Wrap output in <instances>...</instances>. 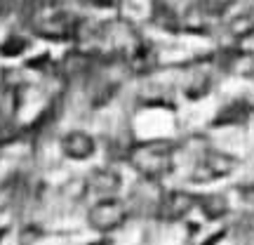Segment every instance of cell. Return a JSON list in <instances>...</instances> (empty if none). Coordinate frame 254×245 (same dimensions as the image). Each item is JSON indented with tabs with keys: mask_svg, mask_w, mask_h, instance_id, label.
Instances as JSON below:
<instances>
[{
	"mask_svg": "<svg viewBox=\"0 0 254 245\" xmlns=\"http://www.w3.org/2000/svg\"><path fill=\"white\" fill-rule=\"evenodd\" d=\"M174 146L170 142H160V139H153V142H141V144H134L127 154V161L134 167L141 177H148V179H160L165 174L172 172L174 167Z\"/></svg>",
	"mask_w": 254,
	"mask_h": 245,
	"instance_id": "1",
	"label": "cell"
},
{
	"mask_svg": "<svg viewBox=\"0 0 254 245\" xmlns=\"http://www.w3.org/2000/svg\"><path fill=\"white\" fill-rule=\"evenodd\" d=\"M127 222V208L116 196L113 198H99L87 212V224L99 234L116 231Z\"/></svg>",
	"mask_w": 254,
	"mask_h": 245,
	"instance_id": "2",
	"label": "cell"
},
{
	"mask_svg": "<svg viewBox=\"0 0 254 245\" xmlns=\"http://www.w3.org/2000/svg\"><path fill=\"white\" fill-rule=\"evenodd\" d=\"M236 158L221 151H207L200 158V163L193 170V182H212L219 177H226L236 170Z\"/></svg>",
	"mask_w": 254,
	"mask_h": 245,
	"instance_id": "3",
	"label": "cell"
},
{
	"mask_svg": "<svg viewBox=\"0 0 254 245\" xmlns=\"http://www.w3.org/2000/svg\"><path fill=\"white\" fill-rule=\"evenodd\" d=\"M62 154L66 158H71V161H87L90 156H94L97 151V142H94V137L87 135V132H82V130H73V132H66L62 137Z\"/></svg>",
	"mask_w": 254,
	"mask_h": 245,
	"instance_id": "4",
	"label": "cell"
},
{
	"mask_svg": "<svg viewBox=\"0 0 254 245\" xmlns=\"http://www.w3.org/2000/svg\"><path fill=\"white\" fill-rule=\"evenodd\" d=\"M198 205V198L193 196V193H186V191H172V193H167L160 203V217L167 219V222H177V219H184L189 215L190 210Z\"/></svg>",
	"mask_w": 254,
	"mask_h": 245,
	"instance_id": "5",
	"label": "cell"
},
{
	"mask_svg": "<svg viewBox=\"0 0 254 245\" xmlns=\"http://www.w3.org/2000/svg\"><path fill=\"white\" fill-rule=\"evenodd\" d=\"M120 184H123L120 174L111 167H99L90 177V189L101 198H113V193H118Z\"/></svg>",
	"mask_w": 254,
	"mask_h": 245,
	"instance_id": "6",
	"label": "cell"
},
{
	"mask_svg": "<svg viewBox=\"0 0 254 245\" xmlns=\"http://www.w3.org/2000/svg\"><path fill=\"white\" fill-rule=\"evenodd\" d=\"M198 205L207 219H221L228 212V200L221 193H207L205 198H198Z\"/></svg>",
	"mask_w": 254,
	"mask_h": 245,
	"instance_id": "7",
	"label": "cell"
},
{
	"mask_svg": "<svg viewBox=\"0 0 254 245\" xmlns=\"http://www.w3.org/2000/svg\"><path fill=\"white\" fill-rule=\"evenodd\" d=\"M245 116H247V106L243 101H236V104H231L228 109L219 113L217 123H240V120H245Z\"/></svg>",
	"mask_w": 254,
	"mask_h": 245,
	"instance_id": "8",
	"label": "cell"
},
{
	"mask_svg": "<svg viewBox=\"0 0 254 245\" xmlns=\"http://www.w3.org/2000/svg\"><path fill=\"white\" fill-rule=\"evenodd\" d=\"M24 50H26V43H24L21 38H9V40H5V45L0 47V52L7 57H17V55H21Z\"/></svg>",
	"mask_w": 254,
	"mask_h": 245,
	"instance_id": "9",
	"label": "cell"
},
{
	"mask_svg": "<svg viewBox=\"0 0 254 245\" xmlns=\"http://www.w3.org/2000/svg\"><path fill=\"white\" fill-rule=\"evenodd\" d=\"M14 139V127L9 125V120L5 118V113L0 109V144H5V142H12Z\"/></svg>",
	"mask_w": 254,
	"mask_h": 245,
	"instance_id": "10",
	"label": "cell"
},
{
	"mask_svg": "<svg viewBox=\"0 0 254 245\" xmlns=\"http://www.w3.org/2000/svg\"><path fill=\"white\" fill-rule=\"evenodd\" d=\"M240 193H243V198H245V200L254 203V182H250L247 186H243V189H240Z\"/></svg>",
	"mask_w": 254,
	"mask_h": 245,
	"instance_id": "11",
	"label": "cell"
},
{
	"mask_svg": "<svg viewBox=\"0 0 254 245\" xmlns=\"http://www.w3.org/2000/svg\"><path fill=\"white\" fill-rule=\"evenodd\" d=\"M90 245H113V243L106 241V238H101V241H94V243H90Z\"/></svg>",
	"mask_w": 254,
	"mask_h": 245,
	"instance_id": "12",
	"label": "cell"
}]
</instances>
